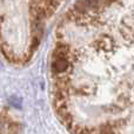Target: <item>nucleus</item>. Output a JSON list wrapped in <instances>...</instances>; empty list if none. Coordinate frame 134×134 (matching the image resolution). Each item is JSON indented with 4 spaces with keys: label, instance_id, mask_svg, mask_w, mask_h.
<instances>
[{
    "label": "nucleus",
    "instance_id": "4",
    "mask_svg": "<svg viewBox=\"0 0 134 134\" xmlns=\"http://www.w3.org/2000/svg\"><path fill=\"white\" fill-rule=\"evenodd\" d=\"M106 1H108V2H112V1H114V0H106Z\"/></svg>",
    "mask_w": 134,
    "mask_h": 134
},
{
    "label": "nucleus",
    "instance_id": "2",
    "mask_svg": "<svg viewBox=\"0 0 134 134\" xmlns=\"http://www.w3.org/2000/svg\"><path fill=\"white\" fill-rule=\"evenodd\" d=\"M99 134H114V132H113V130H112V128L107 127V126H104V127H101Z\"/></svg>",
    "mask_w": 134,
    "mask_h": 134
},
{
    "label": "nucleus",
    "instance_id": "3",
    "mask_svg": "<svg viewBox=\"0 0 134 134\" xmlns=\"http://www.w3.org/2000/svg\"><path fill=\"white\" fill-rule=\"evenodd\" d=\"M4 128H5V119L0 115V134L4 132Z\"/></svg>",
    "mask_w": 134,
    "mask_h": 134
},
{
    "label": "nucleus",
    "instance_id": "1",
    "mask_svg": "<svg viewBox=\"0 0 134 134\" xmlns=\"http://www.w3.org/2000/svg\"><path fill=\"white\" fill-rule=\"evenodd\" d=\"M52 72L55 75H64L65 72H68L69 68V59L63 58V57H55L52 63Z\"/></svg>",
    "mask_w": 134,
    "mask_h": 134
}]
</instances>
